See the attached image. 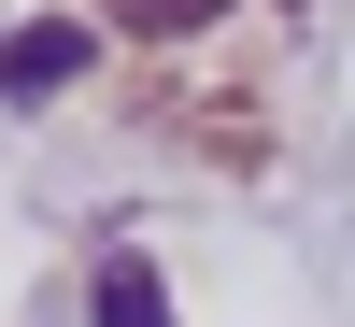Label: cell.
<instances>
[{"mask_svg":"<svg viewBox=\"0 0 355 327\" xmlns=\"http://www.w3.org/2000/svg\"><path fill=\"white\" fill-rule=\"evenodd\" d=\"M85 327H171L157 256H100V271H85Z\"/></svg>","mask_w":355,"mask_h":327,"instance_id":"2","label":"cell"},{"mask_svg":"<svg viewBox=\"0 0 355 327\" xmlns=\"http://www.w3.org/2000/svg\"><path fill=\"white\" fill-rule=\"evenodd\" d=\"M284 15H313V0H284Z\"/></svg>","mask_w":355,"mask_h":327,"instance_id":"4","label":"cell"},{"mask_svg":"<svg viewBox=\"0 0 355 327\" xmlns=\"http://www.w3.org/2000/svg\"><path fill=\"white\" fill-rule=\"evenodd\" d=\"M85 57H100V15H28L15 43H0V100H57Z\"/></svg>","mask_w":355,"mask_h":327,"instance_id":"1","label":"cell"},{"mask_svg":"<svg viewBox=\"0 0 355 327\" xmlns=\"http://www.w3.org/2000/svg\"><path fill=\"white\" fill-rule=\"evenodd\" d=\"M71 15H100V28H128V43H199V28L227 15V0H71Z\"/></svg>","mask_w":355,"mask_h":327,"instance_id":"3","label":"cell"}]
</instances>
